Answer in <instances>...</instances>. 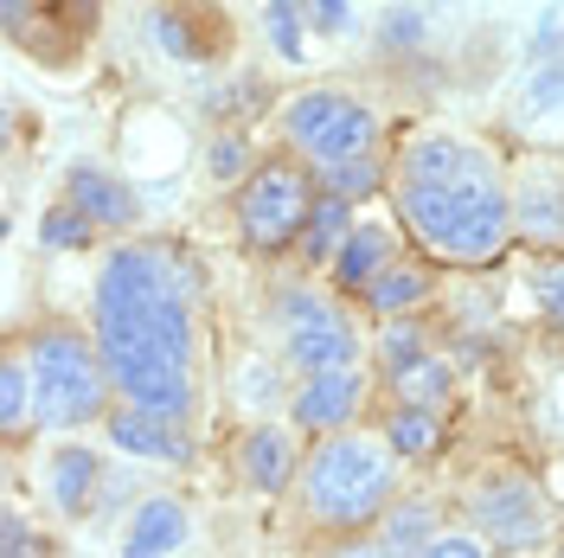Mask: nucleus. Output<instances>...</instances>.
Returning <instances> with one entry per match:
<instances>
[{"instance_id": "nucleus-16", "label": "nucleus", "mask_w": 564, "mask_h": 558, "mask_svg": "<svg viewBox=\"0 0 564 558\" xmlns=\"http://www.w3.org/2000/svg\"><path fill=\"white\" fill-rule=\"evenodd\" d=\"M391 250H398L391 225H352L347 245H340V257H334L327 270H334V282H340V289H352V296H359V289H366V282L391 264Z\"/></svg>"}, {"instance_id": "nucleus-25", "label": "nucleus", "mask_w": 564, "mask_h": 558, "mask_svg": "<svg viewBox=\"0 0 564 558\" xmlns=\"http://www.w3.org/2000/svg\"><path fill=\"white\" fill-rule=\"evenodd\" d=\"M321 186L359 206V200H372V193L386 186V168H379V154H352V161H334V168H321Z\"/></svg>"}, {"instance_id": "nucleus-18", "label": "nucleus", "mask_w": 564, "mask_h": 558, "mask_svg": "<svg viewBox=\"0 0 564 558\" xmlns=\"http://www.w3.org/2000/svg\"><path fill=\"white\" fill-rule=\"evenodd\" d=\"M347 232H352V200H340V193L321 186L315 206H308V225H302V257H308V264H334L340 245H347Z\"/></svg>"}, {"instance_id": "nucleus-4", "label": "nucleus", "mask_w": 564, "mask_h": 558, "mask_svg": "<svg viewBox=\"0 0 564 558\" xmlns=\"http://www.w3.org/2000/svg\"><path fill=\"white\" fill-rule=\"evenodd\" d=\"M26 360H33L39 385V430H84V423L109 418V379L104 347H90L70 328H39L26 334Z\"/></svg>"}, {"instance_id": "nucleus-20", "label": "nucleus", "mask_w": 564, "mask_h": 558, "mask_svg": "<svg viewBox=\"0 0 564 558\" xmlns=\"http://www.w3.org/2000/svg\"><path fill=\"white\" fill-rule=\"evenodd\" d=\"M386 443H391V455H404V462L436 455L443 450V411H430V405H398L386 418Z\"/></svg>"}, {"instance_id": "nucleus-30", "label": "nucleus", "mask_w": 564, "mask_h": 558, "mask_svg": "<svg viewBox=\"0 0 564 558\" xmlns=\"http://www.w3.org/2000/svg\"><path fill=\"white\" fill-rule=\"evenodd\" d=\"M532 302H539V314H545L552 328H564V250L558 257H539V270H532Z\"/></svg>"}, {"instance_id": "nucleus-37", "label": "nucleus", "mask_w": 564, "mask_h": 558, "mask_svg": "<svg viewBox=\"0 0 564 558\" xmlns=\"http://www.w3.org/2000/svg\"><path fill=\"white\" fill-rule=\"evenodd\" d=\"M257 104H263V84H238L231 97H218L212 109H218V116H231V109H257Z\"/></svg>"}, {"instance_id": "nucleus-8", "label": "nucleus", "mask_w": 564, "mask_h": 558, "mask_svg": "<svg viewBox=\"0 0 564 558\" xmlns=\"http://www.w3.org/2000/svg\"><path fill=\"white\" fill-rule=\"evenodd\" d=\"M513 238L527 245H564V161L552 154H527L513 174Z\"/></svg>"}, {"instance_id": "nucleus-35", "label": "nucleus", "mask_w": 564, "mask_h": 558, "mask_svg": "<svg viewBox=\"0 0 564 558\" xmlns=\"http://www.w3.org/2000/svg\"><path fill=\"white\" fill-rule=\"evenodd\" d=\"M423 558H481V539H462V533H436Z\"/></svg>"}, {"instance_id": "nucleus-15", "label": "nucleus", "mask_w": 564, "mask_h": 558, "mask_svg": "<svg viewBox=\"0 0 564 558\" xmlns=\"http://www.w3.org/2000/svg\"><path fill=\"white\" fill-rule=\"evenodd\" d=\"M186 507H180L174 494H148L135 507V521H129V533H122V552L129 558H161V552H180L186 546Z\"/></svg>"}, {"instance_id": "nucleus-28", "label": "nucleus", "mask_w": 564, "mask_h": 558, "mask_svg": "<svg viewBox=\"0 0 564 558\" xmlns=\"http://www.w3.org/2000/svg\"><path fill=\"white\" fill-rule=\"evenodd\" d=\"M206 168H212V180H238V186H245L250 168H257V154H250V129H218L212 148H206Z\"/></svg>"}, {"instance_id": "nucleus-38", "label": "nucleus", "mask_w": 564, "mask_h": 558, "mask_svg": "<svg viewBox=\"0 0 564 558\" xmlns=\"http://www.w3.org/2000/svg\"><path fill=\"white\" fill-rule=\"evenodd\" d=\"M238 379H245V398H257V405L270 398V373H263V366H245Z\"/></svg>"}, {"instance_id": "nucleus-5", "label": "nucleus", "mask_w": 564, "mask_h": 558, "mask_svg": "<svg viewBox=\"0 0 564 558\" xmlns=\"http://www.w3.org/2000/svg\"><path fill=\"white\" fill-rule=\"evenodd\" d=\"M315 193H321V174L295 168L289 154L257 161V168H250V180L238 186V232H245V245L263 250V257L302 245V225H308Z\"/></svg>"}, {"instance_id": "nucleus-36", "label": "nucleus", "mask_w": 564, "mask_h": 558, "mask_svg": "<svg viewBox=\"0 0 564 558\" xmlns=\"http://www.w3.org/2000/svg\"><path fill=\"white\" fill-rule=\"evenodd\" d=\"M52 7L65 13L77 33H90V26H97V13H104V0H52Z\"/></svg>"}, {"instance_id": "nucleus-2", "label": "nucleus", "mask_w": 564, "mask_h": 558, "mask_svg": "<svg viewBox=\"0 0 564 558\" xmlns=\"http://www.w3.org/2000/svg\"><path fill=\"white\" fill-rule=\"evenodd\" d=\"M398 212L430 257L443 264H494L513 238V193L500 180V161L488 148L443 180H391Z\"/></svg>"}, {"instance_id": "nucleus-6", "label": "nucleus", "mask_w": 564, "mask_h": 558, "mask_svg": "<svg viewBox=\"0 0 564 558\" xmlns=\"http://www.w3.org/2000/svg\"><path fill=\"white\" fill-rule=\"evenodd\" d=\"M282 136L315 168H334V161H352V154H372L379 116L366 104H352V97H340V90H302L282 109Z\"/></svg>"}, {"instance_id": "nucleus-34", "label": "nucleus", "mask_w": 564, "mask_h": 558, "mask_svg": "<svg viewBox=\"0 0 564 558\" xmlns=\"http://www.w3.org/2000/svg\"><path fill=\"white\" fill-rule=\"evenodd\" d=\"M386 45H423V20L404 13V7H391L386 13Z\"/></svg>"}, {"instance_id": "nucleus-14", "label": "nucleus", "mask_w": 564, "mask_h": 558, "mask_svg": "<svg viewBox=\"0 0 564 558\" xmlns=\"http://www.w3.org/2000/svg\"><path fill=\"white\" fill-rule=\"evenodd\" d=\"M97 482H104V462H97V450H84V443H65V450H52V462H45V489H52V507L65 521H84L97 507Z\"/></svg>"}, {"instance_id": "nucleus-17", "label": "nucleus", "mask_w": 564, "mask_h": 558, "mask_svg": "<svg viewBox=\"0 0 564 558\" xmlns=\"http://www.w3.org/2000/svg\"><path fill=\"white\" fill-rule=\"evenodd\" d=\"M33 423H39L33 360H26V347H13L7 360H0V437H7V443H20Z\"/></svg>"}, {"instance_id": "nucleus-22", "label": "nucleus", "mask_w": 564, "mask_h": 558, "mask_svg": "<svg viewBox=\"0 0 564 558\" xmlns=\"http://www.w3.org/2000/svg\"><path fill=\"white\" fill-rule=\"evenodd\" d=\"M148 33H154V45L167 52V58H180V65H206L212 52V39H199V20L186 13V7H154L148 13Z\"/></svg>"}, {"instance_id": "nucleus-19", "label": "nucleus", "mask_w": 564, "mask_h": 558, "mask_svg": "<svg viewBox=\"0 0 564 558\" xmlns=\"http://www.w3.org/2000/svg\"><path fill=\"white\" fill-rule=\"evenodd\" d=\"M359 302L372 314H411L430 302V270H417V264H386L379 277L359 289Z\"/></svg>"}, {"instance_id": "nucleus-27", "label": "nucleus", "mask_w": 564, "mask_h": 558, "mask_svg": "<svg viewBox=\"0 0 564 558\" xmlns=\"http://www.w3.org/2000/svg\"><path fill=\"white\" fill-rule=\"evenodd\" d=\"M302 26H308L302 0H270V7H263V33H270V45H276V58H289V65H302V52H308Z\"/></svg>"}, {"instance_id": "nucleus-32", "label": "nucleus", "mask_w": 564, "mask_h": 558, "mask_svg": "<svg viewBox=\"0 0 564 558\" xmlns=\"http://www.w3.org/2000/svg\"><path fill=\"white\" fill-rule=\"evenodd\" d=\"M302 13H308L315 33H347V20H352L347 0H302Z\"/></svg>"}, {"instance_id": "nucleus-39", "label": "nucleus", "mask_w": 564, "mask_h": 558, "mask_svg": "<svg viewBox=\"0 0 564 558\" xmlns=\"http://www.w3.org/2000/svg\"><path fill=\"white\" fill-rule=\"evenodd\" d=\"M558 552H564V539H558Z\"/></svg>"}, {"instance_id": "nucleus-11", "label": "nucleus", "mask_w": 564, "mask_h": 558, "mask_svg": "<svg viewBox=\"0 0 564 558\" xmlns=\"http://www.w3.org/2000/svg\"><path fill=\"white\" fill-rule=\"evenodd\" d=\"M109 443L122 455H148V462H193V437L180 430V418L167 411H148L135 398H122L116 411H109Z\"/></svg>"}, {"instance_id": "nucleus-1", "label": "nucleus", "mask_w": 564, "mask_h": 558, "mask_svg": "<svg viewBox=\"0 0 564 558\" xmlns=\"http://www.w3.org/2000/svg\"><path fill=\"white\" fill-rule=\"evenodd\" d=\"M206 296V264L186 245H116L97 270V347L122 398L148 411L193 418L199 405V328L193 302Z\"/></svg>"}, {"instance_id": "nucleus-26", "label": "nucleus", "mask_w": 564, "mask_h": 558, "mask_svg": "<svg viewBox=\"0 0 564 558\" xmlns=\"http://www.w3.org/2000/svg\"><path fill=\"white\" fill-rule=\"evenodd\" d=\"M430 353V328H423L417 314H386V334H379V360H386V373L398 366H411Z\"/></svg>"}, {"instance_id": "nucleus-24", "label": "nucleus", "mask_w": 564, "mask_h": 558, "mask_svg": "<svg viewBox=\"0 0 564 558\" xmlns=\"http://www.w3.org/2000/svg\"><path fill=\"white\" fill-rule=\"evenodd\" d=\"M97 232H104V225H97L90 212H77L70 200L39 218V245H45V250H90V245H97Z\"/></svg>"}, {"instance_id": "nucleus-10", "label": "nucleus", "mask_w": 564, "mask_h": 558, "mask_svg": "<svg viewBox=\"0 0 564 558\" xmlns=\"http://www.w3.org/2000/svg\"><path fill=\"white\" fill-rule=\"evenodd\" d=\"M475 521H481L488 539L513 546V552H527V546L545 539V507H539V489H532L527 475H507V482L475 489Z\"/></svg>"}, {"instance_id": "nucleus-29", "label": "nucleus", "mask_w": 564, "mask_h": 558, "mask_svg": "<svg viewBox=\"0 0 564 558\" xmlns=\"http://www.w3.org/2000/svg\"><path fill=\"white\" fill-rule=\"evenodd\" d=\"M527 109H539V116H552V109H558V116H564V52H558V58H539V65H532Z\"/></svg>"}, {"instance_id": "nucleus-7", "label": "nucleus", "mask_w": 564, "mask_h": 558, "mask_svg": "<svg viewBox=\"0 0 564 558\" xmlns=\"http://www.w3.org/2000/svg\"><path fill=\"white\" fill-rule=\"evenodd\" d=\"M276 328H282V360L295 373H321V366H352L359 360V334L340 302H327L315 289H276Z\"/></svg>"}, {"instance_id": "nucleus-23", "label": "nucleus", "mask_w": 564, "mask_h": 558, "mask_svg": "<svg viewBox=\"0 0 564 558\" xmlns=\"http://www.w3.org/2000/svg\"><path fill=\"white\" fill-rule=\"evenodd\" d=\"M436 539V507L430 501H391L386 507V552H423Z\"/></svg>"}, {"instance_id": "nucleus-9", "label": "nucleus", "mask_w": 564, "mask_h": 558, "mask_svg": "<svg viewBox=\"0 0 564 558\" xmlns=\"http://www.w3.org/2000/svg\"><path fill=\"white\" fill-rule=\"evenodd\" d=\"M359 405H366L359 366H321V373H302L295 398H289V418L308 437H327V430H352Z\"/></svg>"}, {"instance_id": "nucleus-33", "label": "nucleus", "mask_w": 564, "mask_h": 558, "mask_svg": "<svg viewBox=\"0 0 564 558\" xmlns=\"http://www.w3.org/2000/svg\"><path fill=\"white\" fill-rule=\"evenodd\" d=\"M558 52H564V13H545L539 33H532V65L539 58H558Z\"/></svg>"}, {"instance_id": "nucleus-31", "label": "nucleus", "mask_w": 564, "mask_h": 558, "mask_svg": "<svg viewBox=\"0 0 564 558\" xmlns=\"http://www.w3.org/2000/svg\"><path fill=\"white\" fill-rule=\"evenodd\" d=\"M0 552H7V558H33V552H45V539H39L33 526L7 507V514H0Z\"/></svg>"}, {"instance_id": "nucleus-13", "label": "nucleus", "mask_w": 564, "mask_h": 558, "mask_svg": "<svg viewBox=\"0 0 564 558\" xmlns=\"http://www.w3.org/2000/svg\"><path fill=\"white\" fill-rule=\"evenodd\" d=\"M295 469H302V450H295V437L282 423H250L245 437H238V482L245 489L282 494L295 482Z\"/></svg>"}, {"instance_id": "nucleus-12", "label": "nucleus", "mask_w": 564, "mask_h": 558, "mask_svg": "<svg viewBox=\"0 0 564 558\" xmlns=\"http://www.w3.org/2000/svg\"><path fill=\"white\" fill-rule=\"evenodd\" d=\"M65 200L77 212H90L104 232H135L141 225V200H135V186L122 174H109V168H97V161H77L65 174Z\"/></svg>"}, {"instance_id": "nucleus-21", "label": "nucleus", "mask_w": 564, "mask_h": 558, "mask_svg": "<svg viewBox=\"0 0 564 558\" xmlns=\"http://www.w3.org/2000/svg\"><path fill=\"white\" fill-rule=\"evenodd\" d=\"M391 398H398V405H430V411H443V405L456 398V373L423 353V360H411V366L391 373Z\"/></svg>"}, {"instance_id": "nucleus-3", "label": "nucleus", "mask_w": 564, "mask_h": 558, "mask_svg": "<svg viewBox=\"0 0 564 558\" xmlns=\"http://www.w3.org/2000/svg\"><path fill=\"white\" fill-rule=\"evenodd\" d=\"M398 469H391V443L379 450L372 437H340L327 430L315 443V455L302 462V507L308 521L327 533H352V526L379 521L391 507Z\"/></svg>"}]
</instances>
